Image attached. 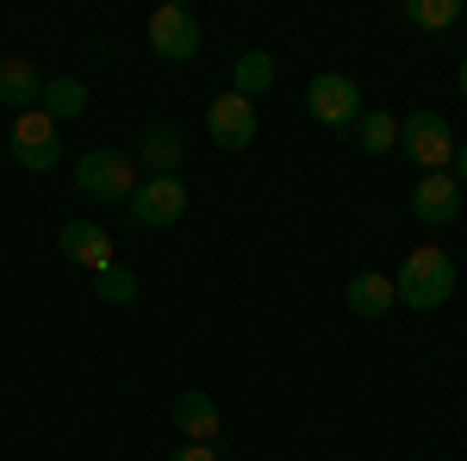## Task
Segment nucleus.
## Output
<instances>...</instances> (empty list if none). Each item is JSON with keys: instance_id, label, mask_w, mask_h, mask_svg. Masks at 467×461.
I'll use <instances>...</instances> for the list:
<instances>
[{"instance_id": "obj_1", "label": "nucleus", "mask_w": 467, "mask_h": 461, "mask_svg": "<svg viewBox=\"0 0 467 461\" xmlns=\"http://www.w3.org/2000/svg\"><path fill=\"white\" fill-rule=\"evenodd\" d=\"M399 306H411V312H436V306H449V293H455V262H449V249L436 244H418L405 262H399Z\"/></svg>"}, {"instance_id": "obj_2", "label": "nucleus", "mask_w": 467, "mask_h": 461, "mask_svg": "<svg viewBox=\"0 0 467 461\" xmlns=\"http://www.w3.org/2000/svg\"><path fill=\"white\" fill-rule=\"evenodd\" d=\"M399 150L424 169V175H449V162H455V131H449V119L442 112H411L405 125H399Z\"/></svg>"}, {"instance_id": "obj_3", "label": "nucleus", "mask_w": 467, "mask_h": 461, "mask_svg": "<svg viewBox=\"0 0 467 461\" xmlns=\"http://www.w3.org/2000/svg\"><path fill=\"white\" fill-rule=\"evenodd\" d=\"M6 150H13V162L26 169V175H50L57 162H63V138H57V125H50V112H13V131H6Z\"/></svg>"}, {"instance_id": "obj_4", "label": "nucleus", "mask_w": 467, "mask_h": 461, "mask_svg": "<svg viewBox=\"0 0 467 461\" xmlns=\"http://www.w3.org/2000/svg\"><path fill=\"white\" fill-rule=\"evenodd\" d=\"M75 187L88 194V200H131V187H138V162H131V150H88L81 162H75Z\"/></svg>"}, {"instance_id": "obj_5", "label": "nucleus", "mask_w": 467, "mask_h": 461, "mask_svg": "<svg viewBox=\"0 0 467 461\" xmlns=\"http://www.w3.org/2000/svg\"><path fill=\"white\" fill-rule=\"evenodd\" d=\"M181 213H187V187H181V175H150V181H138L131 200H125V218H131L138 231H169Z\"/></svg>"}, {"instance_id": "obj_6", "label": "nucleus", "mask_w": 467, "mask_h": 461, "mask_svg": "<svg viewBox=\"0 0 467 461\" xmlns=\"http://www.w3.org/2000/svg\"><path fill=\"white\" fill-rule=\"evenodd\" d=\"M306 112H312L318 125H330V131H349L361 119V88L349 75L324 69V75H312V88H306Z\"/></svg>"}, {"instance_id": "obj_7", "label": "nucleus", "mask_w": 467, "mask_h": 461, "mask_svg": "<svg viewBox=\"0 0 467 461\" xmlns=\"http://www.w3.org/2000/svg\"><path fill=\"white\" fill-rule=\"evenodd\" d=\"M150 50H156L162 63H187V57H200V19H193L181 0H162V6L150 13Z\"/></svg>"}, {"instance_id": "obj_8", "label": "nucleus", "mask_w": 467, "mask_h": 461, "mask_svg": "<svg viewBox=\"0 0 467 461\" xmlns=\"http://www.w3.org/2000/svg\"><path fill=\"white\" fill-rule=\"evenodd\" d=\"M206 138L218 143V150H250L255 143V100H244V94H218L213 107H206Z\"/></svg>"}, {"instance_id": "obj_9", "label": "nucleus", "mask_w": 467, "mask_h": 461, "mask_svg": "<svg viewBox=\"0 0 467 461\" xmlns=\"http://www.w3.org/2000/svg\"><path fill=\"white\" fill-rule=\"evenodd\" d=\"M138 162H144L150 175H175L181 162H187V131H181L175 119H150L144 131H138Z\"/></svg>"}, {"instance_id": "obj_10", "label": "nucleus", "mask_w": 467, "mask_h": 461, "mask_svg": "<svg viewBox=\"0 0 467 461\" xmlns=\"http://www.w3.org/2000/svg\"><path fill=\"white\" fill-rule=\"evenodd\" d=\"M57 249L69 256L75 268H88V275H100V268H112V237L94 225V218H69L63 231H57Z\"/></svg>"}, {"instance_id": "obj_11", "label": "nucleus", "mask_w": 467, "mask_h": 461, "mask_svg": "<svg viewBox=\"0 0 467 461\" xmlns=\"http://www.w3.org/2000/svg\"><path fill=\"white\" fill-rule=\"evenodd\" d=\"M169 418H175V430L187 443H218V430H224L213 393H181L175 405H169Z\"/></svg>"}, {"instance_id": "obj_12", "label": "nucleus", "mask_w": 467, "mask_h": 461, "mask_svg": "<svg viewBox=\"0 0 467 461\" xmlns=\"http://www.w3.org/2000/svg\"><path fill=\"white\" fill-rule=\"evenodd\" d=\"M37 100H44V75H37V63L32 57H6V63H0V107L32 112Z\"/></svg>"}, {"instance_id": "obj_13", "label": "nucleus", "mask_w": 467, "mask_h": 461, "mask_svg": "<svg viewBox=\"0 0 467 461\" xmlns=\"http://www.w3.org/2000/svg\"><path fill=\"white\" fill-rule=\"evenodd\" d=\"M411 213H418V225H449V218L462 213V187L449 175H424L411 187Z\"/></svg>"}, {"instance_id": "obj_14", "label": "nucleus", "mask_w": 467, "mask_h": 461, "mask_svg": "<svg viewBox=\"0 0 467 461\" xmlns=\"http://www.w3.org/2000/svg\"><path fill=\"white\" fill-rule=\"evenodd\" d=\"M399 293L387 275H374V268H361V275H349V312L356 319H380V312H393Z\"/></svg>"}, {"instance_id": "obj_15", "label": "nucleus", "mask_w": 467, "mask_h": 461, "mask_svg": "<svg viewBox=\"0 0 467 461\" xmlns=\"http://www.w3.org/2000/svg\"><path fill=\"white\" fill-rule=\"evenodd\" d=\"M37 112H50V125L81 119V112H88V81H75V75H50V81H44V100H37Z\"/></svg>"}, {"instance_id": "obj_16", "label": "nucleus", "mask_w": 467, "mask_h": 461, "mask_svg": "<svg viewBox=\"0 0 467 461\" xmlns=\"http://www.w3.org/2000/svg\"><path fill=\"white\" fill-rule=\"evenodd\" d=\"M349 138H356V150H368V156H387V150H399V119L361 107V119L349 125Z\"/></svg>"}, {"instance_id": "obj_17", "label": "nucleus", "mask_w": 467, "mask_h": 461, "mask_svg": "<svg viewBox=\"0 0 467 461\" xmlns=\"http://www.w3.org/2000/svg\"><path fill=\"white\" fill-rule=\"evenodd\" d=\"M268 88H275V57H268V50H244V57H237V69H231V94L262 100Z\"/></svg>"}, {"instance_id": "obj_18", "label": "nucleus", "mask_w": 467, "mask_h": 461, "mask_svg": "<svg viewBox=\"0 0 467 461\" xmlns=\"http://www.w3.org/2000/svg\"><path fill=\"white\" fill-rule=\"evenodd\" d=\"M405 19L418 32H449L462 19V0H405Z\"/></svg>"}, {"instance_id": "obj_19", "label": "nucleus", "mask_w": 467, "mask_h": 461, "mask_svg": "<svg viewBox=\"0 0 467 461\" xmlns=\"http://www.w3.org/2000/svg\"><path fill=\"white\" fill-rule=\"evenodd\" d=\"M94 293H100L107 306H131V299H138V275H131L125 262H112V268L94 275Z\"/></svg>"}, {"instance_id": "obj_20", "label": "nucleus", "mask_w": 467, "mask_h": 461, "mask_svg": "<svg viewBox=\"0 0 467 461\" xmlns=\"http://www.w3.org/2000/svg\"><path fill=\"white\" fill-rule=\"evenodd\" d=\"M169 461H218V443H187V449H175Z\"/></svg>"}, {"instance_id": "obj_21", "label": "nucleus", "mask_w": 467, "mask_h": 461, "mask_svg": "<svg viewBox=\"0 0 467 461\" xmlns=\"http://www.w3.org/2000/svg\"><path fill=\"white\" fill-rule=\"evenodd\" d=\"M449 181H455V187H467V143H455V162H449Z\"/></svg>"}, {"instance_id": "obj_22", "label": "nucleus", "mask_w": 467, "mask_h": 461, "mask_svg": "<svg viewBox=\"0 0 467 461\" xmlns=\"http://www.w3.org/2000/svg\"><path fill=\"white\" fill-rule=\"evenodd\" d=\"M462 100H467V57H462Z\"/></svg>"}]
</instances>
